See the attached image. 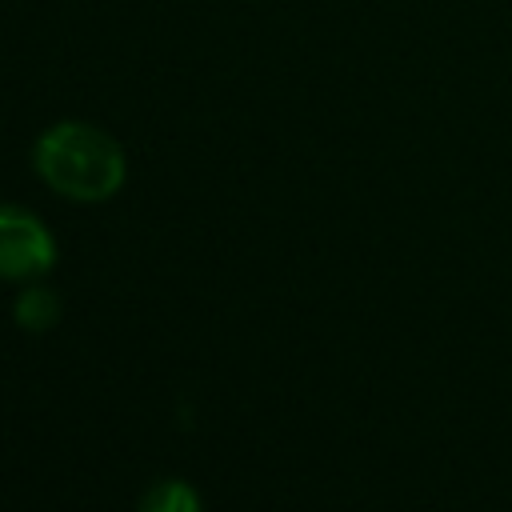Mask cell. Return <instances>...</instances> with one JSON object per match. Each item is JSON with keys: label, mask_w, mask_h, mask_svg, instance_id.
<instances>
[{"label": "cell", "mask_w": 512, "mask_h": 512, "mask_svg": "<svg viewBox=\"0 0 512 512\" xmlns=\"http://www.w3.org/2000/svg\"><path fill=\"white\" fill-rule=\"evenodd\" d=\"M16 320L20 328H32V332L52 328L60 320V296L52 288H24L16 300Z\"/></svg>", "instance_id": "cell-3"}, {"label": "cell", "mask_w": 512, "mask_h": 512, "mask_svg": "<svg viewBox=\"0 0 512 512\" xmlns=\"http://www.w3.org/2000/svg\"><path fill=\"white\" fill-rule=\"evenodd\" d=\"M140 512H200V496L184 480H160L140 500Z\"/></svg>", "instance_id": "cell-4"}, {"label": "cell", "mask_w": 512, "mask_h": 512, "mask_svg": "<svg viewBox=\"0 0 512 512\" xmlns=\"http://www.w3.org/2000/svg\"><path fill=\"white\" fill-rule=\"evenodd\" d=\"M56 260V244L48 228L24 208H0V276L24 280L48 272Z\"/></svg>", "instance_id": "cell-2"}, {"label": "cell", "mask_w": 512, "mask_h": 512, "mask_svg": "<svg viewBox=\"0 0 512 512\" xmlns=\"http://www.w3.org/2000/svg\"><path fill=\"white\" fill-rule=\"evenodd\" d=\"M36 172L44 184L72 200H108L124 184V152L96 124L64 120L36 140Z\"/></svg>", "instance_id": "cell-1"}]
</instances>
